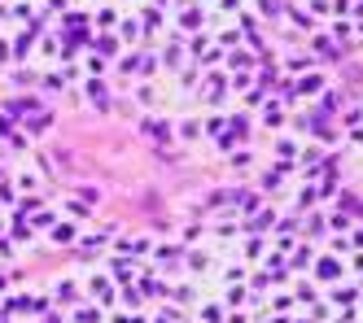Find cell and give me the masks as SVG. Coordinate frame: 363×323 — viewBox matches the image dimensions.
Listing matches in <instances>:
<instances>
[]
</instances>
